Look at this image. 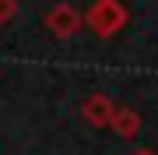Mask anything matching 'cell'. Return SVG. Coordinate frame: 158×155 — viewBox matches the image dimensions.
<instances>
[{"label":"cell","instance_id":"cell-1","mask_svg":"<svg viewBox=\"0 0 158 155\" xmlns=\"http://www.w3.org/2000/svg\"><path fill=\"white\" fill-rule=\"evenodd\" d=\"M85 21L98 35H116L119 28H123V21H127V7L119 4V0H95V4L88 7Z\"/></svg>","mask_w":158,"mask_h":155},{"label":"cell","instance_id":"cell-2","mask_svg":"<svg viewBox=\"0 0 158 155\" xmlns=\"http://www.w3.org/2000/svg\"><path fill=\"white\" fill-rule=\"evenodd\" d=\"M42 21H46V28L56 35V39H70V35L77 32L81 25H85V18L74 11L70 4H56L53 11H46V18H42Z\"/></svg>","mask_w":158,"mask_h":155},{"label":"cell","instance_id":"cell-3","mask_svg":"<svg viewBox=\"0 0 158 155\" xmlns=\"http://www.w3.org/2000/svg\"><path fill=\"white\" fill-rule=\"evenodd\" d=\"M113 109H116V102H113L109 95L91 92L85 102H81V116H85L91 127H109V120H113Z\"/></svg>","mask_w":158,"mask_h":155},{"label":"cell","instance_id":"cell-4","mask_svg":"<svg viewBox=\"0 0 158 155\" xmlns=\"http://www.w3.org/2000/svg\"><path fill=\"white\" fill-rule=\"evenodd\" d=\"M109 127H113L119 138H127V141H130V138H137V131H141V116H137L130 106H116V109H113V120H109Z\"/></svg>","mask_w":158,"mask_h":155},{"label":"cell","instance_id":"cell-5","mask_svg":"<svg viewBox=\"0 0 158 155\" xmlns=\"http://www.w3.org/2000/svg\"><path fill=\"white\" fill-rule=\"evenodd\" d=\"M18 18V0H0V25L14 21Z\"/></svg>","mask_w":158,"mask_h":155},{"label":"cell","instance_id":"cell-6","mask_svg":"<svg viewBox=\"0 0 158 155\" xmlns=\"http://www.w3.org/2000/svg\"><path fill=\"white\" fill-rule=\"evenodd\" d=\"M134 155H155V152H151V148H137Z\"/></svg>","mask_w":158,"mask_h":155}]
</instances>
